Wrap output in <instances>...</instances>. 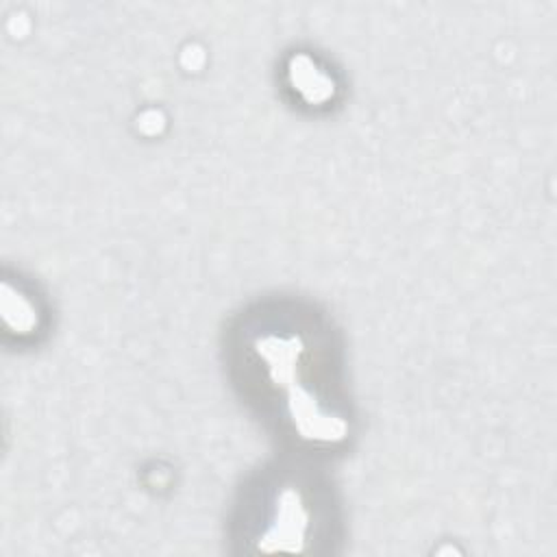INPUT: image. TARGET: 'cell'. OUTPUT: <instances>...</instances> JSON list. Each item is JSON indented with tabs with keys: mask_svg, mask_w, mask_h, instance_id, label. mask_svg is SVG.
Wrapping results in <instances>:
<instances>
[{
	"mask_svg": "<svg viewBox=\"0 0 557 557\" xmlns=\"http://www.w3.org/2000/svg\"><path fill=\"white\" fill-rule=\"evenodd\" d=\"M261 507H255L261 516V524L255 527L252 540H274L281 548V542H298L309 540L311 529V511H318V498L311 485L281 479L278 485H268L257 496Z\"/></svg>",
	"mask_w": 557,
	"mask_h": 557,
	"instance_id": "7a4b0ae2",
	"label": "cell"
},
{
	"mask_svg": "<svg viewBox=\"0 0 557 557\" xmlns=\"http://www.w3.org/2000/svg\"><path fill=\"white\" fill-rule=\"evenodd\" d=\"M244 389L294 440L333 446L348 435L333 342L309 313L263 311L237 331Z\"/></svg>",
	"mask_w": 557,
	"mask_h": 557,
	"instance_id": "6da1fadb",
	"label": "cell"
}]
</instances>
